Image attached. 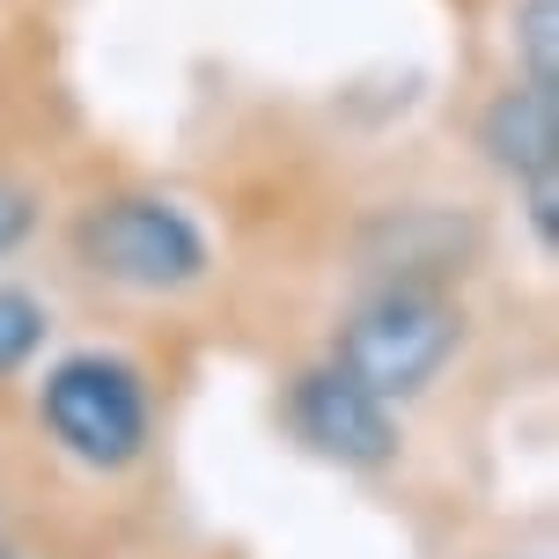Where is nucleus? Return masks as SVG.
I'll list each match as a JSON object with an SVG mask.
<instances>
[{
    "instance_id": "1",
    "label": "nucleus",
    "mask_w": 559,
    "mask_h": 559,
    "mask_svg": "<svg viewBox=\"0 0 559 559\" xmlns=\"http://www.w3.org/2000/svg\"><path fill=\"white\" fill-rule=\"evenodd\" d=\"M456 332H464V317L435 287H391L368 309H354V324L338 338V368L391 405L442 376V361L456 354Z\"/></svg>"
},
{
    "instance_id": "2",
    "label": "nucleus",
    "mask_w": 559,
    "mask_h": 559,
    "mask_svg": "<svg viewBox=\"0 0 559 559\" xmlns=\"http://www.w3.org/2000/svg\"><path fill=\"white\" fill-rule=\"evenodd\" d=\"M45 427L74 449L82 464H133L140 442H147V397H140V376L126 361H104V354H74L45 376Z\"/></svg>"
},
{
    "instance_id": "3",
    "label": "nucleus",
    "mask_w": 559,
    "mask_h": 559,
    "mask_svg": "<svg viewBox=\"0 0 559 559\" xmlns=\"http://www.w3.org/2000/svg\"><path fill=\"white\" fill-rule=\"evenodd\" d=\"M82 258L118 287H192L206 273V236H199L169 199H111L82 222Z\"/></svg>"
},
{
    "instance_id": "4",
    "label": "nucleus",
    "mask_w": 559,
    "mask_h": 559,
    "mask_svg": "<svg viewBox=\"0 0 559 559\" xmlns=\"http://www.w3.org/2000/svg\"><path fill=\"white\" fill-rule=\"evenodd\" d=\"M295 427H302L309 449H324L338 464H383L397 449L391 405L376 391H361L346 368H309L295 383Z\"/></svg>"
},
{
    "instance_id": "5",
    "label": "nucleus",
    "mask_w": 559,
    "mask_h": 559,
    "mask_svg": "<svg viewBox=\"0 0 559 559\" xmlns=\"http://www.w3.org/2000/svg\"><path fill=\"white\" fill-rule=\"evenodd\" d=\"M486 147H493V163L515 169V177H552L559 163V104H552V88L545 82H523V88H508L501 104L486 111Z\"/></svg>"
},
{
    "instance_id": "6",
    "label": "nucleus",
    "mask_w": 559,
    "mask_h": 559,
    "mask_svg": "<svg viewBox=\"0 0 559 559\" xmlns=\"http://www.w3.org/2000/svg\"><path fill=\"white\" fill-rule=\"evenodd\" d=\"M37 346H45V309L15 287H0V376H15Z\"/></svg>"
},
{
    "instance_id": "7",
    "label": "nucleus",
    "mask_w": 559,
    "mask_h": 559,
    "mask_svg": "<svg viewBox=\"0 0 559 559\" xmlns=\"http://www.w3.org/2000/svg\"><path fill=\"white\" fill-rule=\"evenodd\" d=\"M559 8L552 0H531V8H523V45H531V67H537V82L552 88V74H559Z\"/></svg>"
},
{
    "instance_id": "8",
    "label": "nucleus",
    "mask_w": 559,
    "mask_h": 559,
    "mask_svg": "<svg viewBox=\"0 0 559 559\" xmlns=\"http://www.w3.org/2000/svg\"><path fill=\"white\" fill-rule=\"evenodd\" d=\"M29 222H37V206H29V192L23 185H0V258L15 251L29 236Z\"/></svg>"
}]
</instances>
